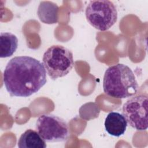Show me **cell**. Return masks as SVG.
Instances as JSON below:
<instances>
[{
    "instance_id": "2",
    "label": "cell",
    "mask_w": 148,
    "mask_h": 148,
    "mask_svg": "<svg viewBox=\"0 0 148 148\" xmlns=\"http://www.w3.org/2000/svg\"><path fill=\"white\" fill-rule=\"evenodd\" d=\"M103 91L116 98H126L137 92L138 84L131 69L126 65L117 64L109 67L103 79Z\"/></svg>"
},
{
    "instance_id": "9",
    "label": "cell",
    "mask_w": 148,
    "mask_h": 148,
    "mask_svg": "<svg viewBox=\"0 0 148 148\" xmlns=\"http://www.w3.org/2000/svg\"><path fill=\"white\" fill-rule=\"evenodd\" d=\"M19 148H46V141L35 130L28 129L22 134L17 143Z\"/></svg>"
},
{
    "instance_id": "6",
    "label": "cell",
    "mask_w": 148,
    "mask_h": 148,
    "mask_svg": "<svg viewBox=\"0 0 148 148\" xmlns=\"http://www.w3.org/2000/svg\"><path fill=\"white\" fill-rule=\"evenodd\" d=\"M122 113L128 124L138 131H145L148 127V98L139 94L129 98L123 106Z\"/></svg>"
},
{
    "instance_id": "1",
    "label": "cell",
    "mask_w": 148,
    "mask_h": 148,
    "mask_svg": "<svg viewBox=\"0 0 148 148\" xmlns=\"http://www.w3.org/2000/svg\"><path fill=\"white\" fill-rule=\"evenodd\" d=\"M3 80L10 96L28 97L46 83V71L39 60L29 56H17L7 64Z\"/></svg>"
},
{
    "instance_id": "3",
    "label": "cell",
    "mask_w": 148,
    "mask_h": 148,
    "mask_svg": "<svg viewBox=\"0 0 148 148\" xmlns=\"http://www.w3.org/2000/svg\"><path fill=\"white\" fill-rule=\"evenodd\" d=\"M42 60L46 73L52 80L66 76L74 65L72 51L61 45H53L49 47L45 52Z\"/></svg>"
},
{
    "instance_id": "4",
    "label": "cell",
    "mask_w": 148,
    "mask_h": 148,
    "mask_svg": "<svg viewBox=\"0 0 148 148\" xmlns=\"http://www.w3.org/2000/svg\"><path fill=\"white\" fill-rule=\"evenodd\" d=\"M85 14L88 23L101 31L109 29L117 20L116 8L112 2L108 0L90 1Z\"/></svg>"
},
{
    "instance_id": "10",
    "label": "cell",
    "mask_w": 148,
    "mask_h": 148,
    "mask_svg": "<svg viewBox=\"0 0 148 148\" xmlns=\"http://www.w3.org/2000/svg\"><path fill=\"white\" fill-rule=\"evenodd\" d=\"M18 47V39L10 32H1L0 36V57L12 56Z\"/></svg>"
},
{
    "instance_id": "5",
    "label": "cell",
    "mask_w": 148,
    "mask_h": 148,
    "mask_svg": "<svg viewBox=\"0 0 148 148\" xmlns=\"http://www.w3.org/2000/svg\"><path fill=\"white\" fill-rule=\"evenodd\" d=\"M36 129L47 142H64L69 135V128L66 121L52 114L40 115L36 120Z\"/></svg>"
},
{
    "instance_id": "7",
    "label": "cell",
    "mask_w": 148,
    "mask_h": 148,
    "mask_svg": "<svg viewBox=\"0 0 148 148\" xmlns=\"http://www.w3.org/2000/svg\"><path fill=\"white\" fill-rule=\"evenodd\" d=\"M104 125L106 132L109 135L119 137L125 133L127 122L123 114L119 112H111L107 115Z\"/></svg>"
},
{
    "instance_id": "8",
    "label": "cell",
    "mask_w": 148,
    "mask_h": 148,
    "mask_svg": "<svg viewBox=\"0 0 148 148\" xmlns=\"http://www.w3.org/2000/svg\"><path fill=\"white\" fill-rule=\"evenodd\" d=\"M58 12L59 8L56 3L49 1H45L40 2L37 14L42 23L53 24L58 21Z\"/></svg>"
}]
</instances>
